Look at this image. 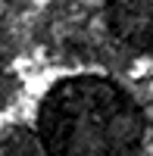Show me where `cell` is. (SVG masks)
I'll return each mask as SVG.
<instances>
[{"mask_svg":"<svg viewBox=\"0 0 153 156\" xmlns=\"http://www.w3.org/2000/svg\"><path fill=\"white\" fill-rule=\"evenodd\" d=\"M150 119L128 87L103 72H69L34 106V156H144Z\"/></svg>","mask_w":153,"mask_h":156,"instance_id":"obj_1","label":"cell"},{"mask_svg":"<svg viewBox=\"0 0 153 156\" xmlns=\"http://www.w3.org/2000/svg\"><path fill=\"white\" fill-rule=\"evenodd\" d=\"M109 37L131 56H153V0H103Z\"/></svg>","mask_w":153,"mask_h":156,"instance_id":"obj_2","label":"cell"}]
</instances>
